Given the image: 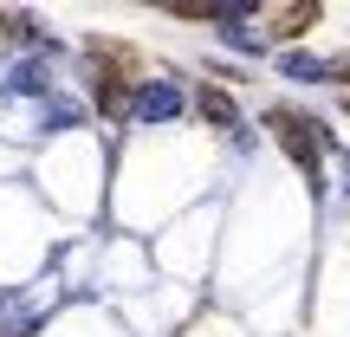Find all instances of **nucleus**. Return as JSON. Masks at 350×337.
Returning <instances> with one entry per match:
<instances>
[{"instance_id":"f03ea898","label":"nucleus","mask_w":350,"mask_h":337,"mask_svg":"<svg viewBox=\"0 0 350 337\" xmlns=\"http://www.w3.org/2000/svg\"><path fill=\"white\" fill-rule=\"evenodd\" d=\"M130 117H137V124H169V117H182V91L175 85H143L137 98H130Z\"/></svg>"},{"instance_id":"423d86ee","label":"nucleus","mask_w":350,"mask_h":337,"mask_svg":"<svg viewBox=\"0 0 350 337\" xmlns=\"http://www.w3.org/2000/svg\"><path fill=\"white\" fill-rule=\"evenodd\" d=\"M312 20H318V7H279V13H273V33L292 39V33H305Z\"/></svg>"},{"instance_id":"20e7f679","label":"nucleus","mask_w":350,"mask_h":337,"mask_svg":"<svg viewBox=\"0 0 350 337\" xmlns=\"http://www.w3.org/2000/svg\"><path fill=\"white\" fill-rule=\"evenodd\" d=\"M279 72H286V78H305V85H312V78H350V65H318L312 52H286V59H279Z\"/></svg>"},{"instance_id":"7ed1b4c3","label":"nucleus","mask_w":350,"mask_h":337,"mask_svg":"<svg viewBox=\"0 0 350 337\" xmlns=\"http://www.w3.org/2000/svg\"><path fill=\"white\" fill-rule=\"evenodd\" d=\"M195 104H201V117H208L214 130H227L234 143H247V130H240V104L227 98L221 85H201V91H195Z\"/></svg>"},{"instance_id":"f257e3e1","label":"nucleus","mask_w":350,"mask_h":337,"mask_svg":"<svg viewBox=\"0 0 350 337\" xmlns=\"http://www.w3.org/2000/svg\"><path fill=\"white\" fill-rule=\"evenodd\" d=\"M266 130H273V137H279V150H286L292 163H299V169L318 182V150H331V137H325V130H318L312 117H299V111H273V117H266Z\"/></svg>"},{"instance_id":"39448f33","label":"nucleus","mask_w":350,"mask_h":337,"mask_svg":"<svg viewBox=\"0 0 350 337\" xmlns=\"http://www.w3.org/2000/svg\"><path fill=\"white\" fill-rule=\"evenodd\" d=\"M130 98H137V91H130L124 78H104V85H98V111L104 117H130Z\"/></svg>"}]
</instances>
